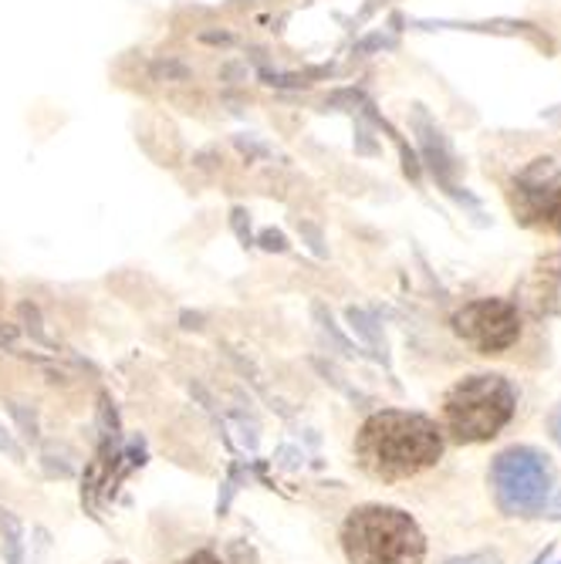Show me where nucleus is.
I'll list each match as a JSON object with an SVG mask.
<instances>
[{
  "instance_id": "12",
  "label": "nucleus",
  "mask_w": 561,
  "mask_h": 564,
  "mask_svg": "<svg viewBox=\"0 0 561 564\" xmlns=\"http://www.w3.org/2000/svg\"><path fill=\"white\" fill-rule=\"evenodd\" d=\"M258 243H261L265 250H271V253H284V250H288V237H284L281 230H274V227L261 230Z\"/></svg>"
},
{
  "instance_id": "5",
  "label": "nucleus",
  "mask_w": 561,
  "mask_h": 564,
  "mask_svg": "<svg viewBox=\"0 0 561 564\" xmlns=\"http://www.w3.org/2000/svg\"><path fill=\"white\" fill-rule=\"evenodd\" d=\"M511 207L518 224L561 234V166L554 160H535L521 170L511 183Z\"/></svg>"
},
{
  "instance_id": "3",
  "label": "nucleus",
  "mask_w": 561,
  "mask_h": 564,
  "mask_svg": "<svg viewBox=\"0 0 561 564\" xmlns=\"http://www.w3.org/2000/svg\"><path fill=\"white\" fill-rule=\"evenodd\" d=\"M515 416V389L500 376H471L443 399V420L456 443H487Z\"/></svg>"
},
{
  "instance_id": "15",
  "label": "nucleus",
  "mask_w": 561,
  "mask_h": 564,
  "mask_svg": "<svg viewBox=\"0 0 561 564\" xmlns=\"http://www.w3.org/2000/svg\"><path fill=\"white\" fill-rule=\"evenodd\" d=\"M180 564H224L214 551H196V554H190V557H183Z\"/></svg>"
},
{
  "instance_id": "6",
  "label": "nucleus",
  "mask_w": 561,
  "mask_h": 564,
  "mask_svg": "<svg viewBox=\"0 0 561 564\" xmlns=\"http://www.w3.org/2000/svg\"><path fill=\"white\" fill-rule=\"evenodd\" d=\"M453 332L461 335L481 355H500L521 338V315L518 304L504 297H481L464 304L453 315Z\"/></svg>"
},
{
  "instance_id": "23",
  "label": "nucleus",
  "mask_w": 561,
  "mask_h": 564,
  "mask_svg": "<svg viewBox=\"0 0 561 564\" xmlns=\"http://www.w3.org/2000/svg\"><path fill=\"white\" fill-rule=\"evenodd\" d=\"M548 557H551V551H544V554H538V557H535V564H548Z\"/></svg>"
},
{
  "instance_id": "13",
  "label": "nucleus",
  "mask_w": 561,
  "mask_h": 564,
  "mask_svg": "<svg viewBox=\"0 0 561 564\" xmlns=\"http://www.w3.org/2000/svg\"><path fill=\"white\" fill-rule=\"evenodd\" d=\"M298 230H301L304 237H309V247L319 253V258H325V237H322V230H319L315 224H309V220H301Z\"/></svg>"
},
{
  "instance_id": "9",
  "label": "nucleus",
  "mask_w": 561,
  "mask_h": 564,
  "mask_svg": "<svg viewBox=\"0 0 561 564\" xmlns=\"http://www.w3.org/2000/svg\"><path fill=\"white\" fill-rule=\"evenodd\" d=\"M234 145L244 152L247 160H271V156H274V149H271L268 142H261L258 135H247V132L234 135Z\"/></svg>"
},
{
  "instance_id": "14",
  "label": "nucleus",
  "mask_w": 561,
  "mask_h": 564,
  "mask_svg": "<svg viewBox=\"0 0 561 564\" xmlns=\"http://www.w3.org/2000/svg\"><path fill=\"white\" fill-rule=\"evenodd\" d=\"M443 564H500L497 551H477V554H464V557H450Z\"/></svg>"
},
{
  "instance_id": "18",
  "label": "nucleus",
  "mask_w": 561,
  "mask_h": 564,
  "mask_svg": "<svg viewBox=\"0 0 561 564\" xmlns=\"http://www.w3.org/2000/svg\"><path fill=\"white\" fill-rule=\"evenodd\" d=\"M220 78H224V82H240V78H247V65H224V68H220Z\"/></svg>"
},
{
  "instance_id": "17",
  "label": "nucleus",
  "mask_w": 561,
  "mask_h": 564,
  "mask_svg": "<svg viewBox=\"0 0 561 564\" xmlns=\"http://www.w3.org/2000/svg\"><path fill=\"white\" fill-rule=\"evenodd\" d=\"M199 41H207V44H234V34H227V31H203Z\"/></svg>"
},
{
  "instance_id": "7",
  "label": "nucleus",
  "mask_w": 561,
  "mask_h": 564,
  "mask_svg": "<svg viewBox=\"0 0 561 564\" xmlns=\"http://www.w3.org/2000/svg\"><path fill=\"white\" fill-rule=\"evenodd\" d=\"M525 304L531 315H554L561 312V258H544L528 284H525Z\"/></svg>"
},
{
  "instance_id": "20",
  "label": "nucleus",
  "mask_w": 561,
  "mask_h": 564,
  "mask_svg": "<svg viewBox=\"0 0 561 564\" xmlns=\"http://www.w3.org/2000/svg\"><path fill=\"white\" fill-rule=\"evenodd\" d=\"M0 449H8V453H11L14 459H21V456H24V453H21V446H18V443H14V440H11V436L4 433V430H0Z\"/></svg>"
},
{
  "instance_id": "2",
  "label": "nucleus",
  "mask_w": 561,
  "mask_h": 564,
  "mask_svg": "<svg viewBox=\"0 0 561 564\" xmlns=\"http://www.w3.org/2000/svg\"><path fill=\"white\" fill-rule=\"evenodd\" d=\"M342 551L348 564H423L427 538L399 507H355L342 524Z\"/></svg>"
},
{
  "instance_id": "10",
  "label": "nucleus",
  "mask_w": 561,
  "mask_h": 564,
  "mask_svg": "<svg viewBox=\"0 0 561 564\" xmlns=\"http://www.w3.org/2000/svg\"><path fill=\"white\" fill-rule=\"evenodd\" d=\"M261 82L271 88H304L309 85V75H291V72H278V68H261Z\"/></svg>"
},
{
  "instance_id": "19",
  "label": "nucleus",
  "mask_w": 561,
  "mask_h": 564,
  "mask_svg": "<svg viewBox=\"0 0 561 564\" xmlns=\"http://www.w3.org/2000/svg\"><path fill=\"white\" fill-rule=\"evenodd\" d=\"M548 430H551V440L561 446V405H554V413H551V420H548Z\"/></svg>"
},
{
  "instance_id": "8",
  "label": "nucleus",
  "mask_w": 561,
  "mask_h": 564,
  "mask_svg": "<svg viewBox=\"0 0 561 564\" xmlns=\"http://www.w3.org/2000/svg\"><path fill=\"white\" fill-rule=\"evenodd\" d=\"M190 65L176 62V58H160L152 62V82H190Z\"/></svg>"
},
{
  "instance_id": "22",
  "label": "nucleus",
  "mask_w": 561,
  "mask_h": 564,
  "mask_svg": "<svg viewBox=\"0 0 561 564\" xmlns=\"http://www.w3.org/2000/svg\"><path fill=\"white\" fill-rule=\"evenodd\" d=\"M199 322H203L199 315H190V312L183 315V325H186V328H199Z\"/></svg>"
},
{
  "instance_id": "16",
  "label": "nucleus",
  "mask_w": 561,
  "mask_h": 564,
  "mask_svg": "<svg viewBox=\"0 0 561 564\" xmlns=\"http://www.w3.org/2000/svg\"><path fill=\"white\" fill-rule=\"evenodd\" d=\"M389 41L382 37V34H369L366 41H359V47H355V51H359V55H369V51H376V47H386Z\"/></svg>"
},
{
  "instance_id": "1",
  "label": "nucleus",
  "mask_w": 561,
  "mask_h": 564,
  "mask_svg": "<svg viewBox=\"0 0 561 564\" xmlns=\"http://www.w3.org/2000/svg\"><path fill=\"white\" fill-rule=\"evenodd\" d=\"M355 453H359V464L369 477L392 484L433 467L443 453V436L436 423L420 413L382 409L363 423Z\"/></svg>"
},
{
  "instance_id": "4",
  "label": "nucleus",
  "mask_w": 561,
  "mask_h": 564,
  "mask_svg": "<svg viewBox=\"0 0 561 564\" xmlns=\"http://www.w3.org/2000/svg\"><path fill=\"white\" fill-rule=\"evenodd\" d=\"M490 484L507 518H535L548 500L551 470L541 453L528 446H515V449H504L494 459Z\"/></svg>"
},
{
  "instance_id": "11",
  "label": "nucleus",
  "mask_w": 561,
  "mask_h": 564,
  "mask_svg": "<svg viewBox=\"0 0 561 564\" xmlns=\"http://www.w3.org/2000/svg\"><path fill=\"white\" fill-rule=\"evenodd\" d=\"M230 227H234V234L240 237V243H244V247H250V243H253V237H250V217H247V210H244V207H234V210H230Z\"/></svg>"
},
{
  "instance_id": "21",
  "label": "nucleus",
  "mask_w": 561,
  "mask_h": 564,
  "mask_svg": "<svg viewBox=\"0 0 561 564\" xmlns=\"http://www.w3.org/2000/svg\"><path fill=\"white\" fill-rule=\"evenodd\" d=\"M193 166H199V170H214V166H217V156H214V152H199V156H193Z\"/></svg>"
}]
</instances>
